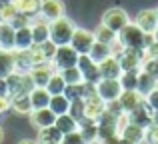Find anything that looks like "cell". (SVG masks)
<instances>
[{"label":"cell","instance_id":"1","mask_svg":"<svg viewBox=\"0 0 158 144\" xmlns=\"http://www.w3.org/2000/svg\"><path fill=\"white\" fill-rule=\"evenodd\" d=\"M74 30H76V26L66 16H60V18L52 20L50 22V42H54L56 46H68L70 40H72Z\"/></svg>","mask_w":158,"mask_h":144},{"label":"cell","instance_id":"2","mask_svg":"<svg viewBox=\"0 0 158 144\" xmlns=\"http://www.w3.org/2000/svg\"><path fill=\"white\" fill-rule=\"evenodd\" d=\"M118 42L124 48H128V50H144V46H146V34L134 22H128L118 32Z\"/></svg>","mask_w":158,"mask_h":144},{"label":"cell","instance_id":"3","mask_svg":"<svg viewBox=\"0 0 158 144\" xmlns=\"http://www.w3.org/2000/svg\"><path fill=\"white\" fill-rule=\"evenodd\" d=\"M56 70V66H54L52 60H46V62H40V64H34V66L28 70V74H30L32 82H34V86H38V88H46L48 80H50V76Z\"/></svg>","mask_w":158,"mask_h":144},{"label":"cell","instance_id":"4","mask_svg":"<svg viewBox=\"0 0 158 144\" xmlns=\"http://www.w3.org/2000/svg\"><path fill=\"white\" fill-rule=\"evenodd\" d=\"M96 94L106 102H114L122 94V84L120 80H112V78H102L100 82H96Z\"/></svg>","mask_w":158,"mask_h":144},{"label":"cell","instance_id":"5","mask_svg":"<svg viewBox=\"0 0 158 144\" xmlns=\"http://www.w3.org/2000/svg\"><path fill=\"white\" fill-rule=\"evenodd\" d=\"M8 80V90H10V96H18V94H30V90L34 88V82H32L30 74H20V72H12Z\"/></svg>","mask_w":158,"mask_h":144},{"label":"cell","instance_id":"6","mask_svg":"<svg viewBox=\"0 0 158 144\" xmlns=\"http://www.w3.org/2000/svg\"><path fill=\"white\" fill-rule=\"evenodd\" d=\"M128 22H130V18H128L126 10H122V8H108L104 14H102L100 24H104V26H108L110 30H114L116 34H118Z\"/></svg>","mask_w":158,"mask_h":144},{"label":"cell","instance_id":"7","mask_svg":"<svg viewBox=\"0 0 158 144\" xmlns=\"http://www.w3.org/2000/svg\"><path fill=\"white\" fill-rule=\"evenodd\" d=\"M78 56H80V54H78L70 44H68V46H58L52 62H54V66H56V70L60 72V70H64V68L76 66V64H78Z\"/></svg>","mask_w":158,"mask_h":144},{"label":"cell","instance_id":"8","mask_svg":"<svg viewBox=\"0 0 158 144\" xmlns=\"http://www.w3.org/2000/svg\"><path fill=\"white\" fill-rule=\"evenodd\" d=\"M78 68H80L82 72V78H84L86 84H96V82H100V70H98V64L94 62L92 58H90L88 54H80L78 56Z\"/></svg>","mask_w":158,"mask_h":144},{"label":"cell","instance_id":"9","mask_svg":"<svg viewBox=\"0 0 158 144\" xmlns=\"http://www.w3.org/2000/svg\"><path fill=\"white\" fill-rule=\"evenodd\" d=\"M94 42H96L94 32L84 30V28H76L74 34H72V40H70V46H72L78 54H88Z\"/></svg>","mask_w":158,"mask_h":144},{"label":"cell","instance_id":"10","mask_svg":"<svg viewBox=\"0 0 158 144\" xmlns=\"http://www.w3.org/2000/svg\"><path fill=\"white\" fill-rule=\"evenodd\" d=\"M104 112H106V102L98 94H90L84 98V118L98 122Z\"/></svg>","mask_w":158,"mask_h":144},{"label":"cell","instance_id":"11","mask_svg":"<svg viewBox=\"0 0 158 144\" xmlns=\"http://www.w3.org/2000/svg\"><path fill=\"white\" fill-rule=\"evenodd\" d=\"M30 32H32V44H42L50 40V22L46 18H32L30 20Z\"/></svg>","mask_w":158,"mask_h":144},{"label":"cell","instance_id":"12","mask_svg":"<svg viewBox=\"0 0 158 144\" xmlns=\"http://www.w3.org/2000/svg\"><path fill=\"white\" fill-rule=\"evenodd\" d=\"M144 58H146V56H144V50H128V48L118 56L122 72H126V70H140Z\"/></svg>","mask_w":158,"mask_h":144},{"label":"cell","instance_id":"13","mask_svg":"<svg viewBox=\"0 0 158 144\" xmlns=\"http://www.w3.org/2000/svg\"><path fill=\"white\" fill-rule=\"evenodd\" d=\"M134 24L144 32V34H154V30L158 28V14H156V10H152V8L140 10Z\"/></svg>","mask_w":158,"mask_h":144},{"label":"cell","instance_id":"14","mask_svg":"<svg viewBox=\"0 0 158 144\" xmlns=\"http://www.w3.org/2000/svg\"><path fill=\"white\" fill-rule=\"evenodd\" d=\"M142 102H144V96L138 90H122V94H120V98H118V104H120V108H122V112H128V114H130L132 110H136Z\"/></svg>","mask_w":158,"mask_h":144},{"label":"cell","instance_id":"15","mask_svg":"<svg viewBox=\"0 0 158 144\" xmlns=\"http://www.w3.org/2000/svg\"><path fill=\"white\" fill-rule=\"evenodd\" d=\"M30 122H32L34 128L42 130V128H48V126H54V122H56V114H54L50 108L32 110V112H30Z\"/></svg>","mask_w":158,"mask_h":144},{"label":"cell","instance_id":"16","mask_svg":"<svg viewBox=\"0 0 158 144\" xmlns=\"http://www.w3.org/2000/svg\"><path fill=\"white\" fill-rule=\"evenodd\" d=\"M40 16L46 18L48 22L64 16V4H62V0H42L40 2Z\"/></svg>","mask_w":158,"mask_h":144},{"label":"cell","instance_id":"17","mask_svg":"<svg viewBox=\"0 0 158 144\" xmlns=\"http://www.w3.org/2000/svg\"><path fill=\"white\" fill-rule=\"evenodd\" d=\"M152 114H154V110L148 106L146 98H144L142 104H140L136 110H132V112H130V122L142 126V128H148V126L152 124Z\"/></svg>","mask_w":158,"mask_h":144},{"label":"cell","instance_id":"18","mask_svg":"<svg viewBox=\"0 0 158 144\" xmlns=\"http://www.w3.org/2000/svg\"><path fill=\"white\" fill-rule=\"evenodd\" d=\"M98 70H100V78H112V80H118L122 76V66H120V60L116 56H108L104 62L98 64Z\"/></svg>","mask_w":158,"mask_h":144},{"label":"cell","instance_id":"19","mask_svg":"<svg viewBox=\"0 0 158 144\" xmlns=\"http://www.w3.org/2000/svg\"><path fill=\"white\" fill-rule=\"evenodd\" d=\"M30 102H32V110H40V108H48L50 106V92L46 88H34L30 90Z\"/></svg>","mask_w":158,"mask_h":144},{"label":"cell","instance_id":"20","mask_svg":"<svg viewBox=\"0 0 158 144\" xmlns=\"http://www.w3.org/2000/svg\"><path fill=\"white\" fill-rule=\"evenodd\" d=\"M14 36H16V30L12 28V24H6V22L0 24V50H14L16 48Z\"/></svg>","mask_w":158,"mask_h":144},{"label":"cell","instance_id":"21","mask_svg":"<svg viewBox=\"0 0 158 144\" xmlns=\"http://www.w3.org/2000/svg\"><path fill=\"white\" fill-rule=\"evenodd\" d=\"M120 138H124V140L130 142V144H138V142H142L144 138H146V128H142V126L130 122V124L124 128V132L120 134Z\"/></svg>","mask_w":158,"mask_h":144},{"label":"cell","instance_id":"22","mask_svg":"<svg viewBox=\"0 0 158 144\" xmlns=\"http://www.w3.org/2000/svg\"><path fill=\"white\" fill-rule=\"evenodd\" d=\"M40 2L42 0H12L14 8L18 10V14H24V16H36L40 14Z\"/></svg>","mask_w":158,"mask_h":144},{"label":"cell","instance_id":"23","mask_svg":"<svg viewBox=\"0 0 158 144\" xmlns=\"http://www.w3.org/2000/svg\"><path fill=\"white\" fill-rule=\"evenodd\" d=\"M64 134L56 128V126H48V128L38 130V144H60Z\"/></svg>","mask_w":158,"mask_h":144},{"label":"cell","instance_id":"24","mask_svg":"<svg viewBox=\"0 0 158 144\" xmlns=\"http://www.w3.org/2000/svg\"><path fill=\"white\" fill-rule=\"evenodd\" d=\"M12 72H16L12 50H0V78H8Z\"/></svg>","mask_w":158,"mask_h":144},{"label":"cell","instance_id":"25","mask_svg":"<svg viewBox=\"0 0 158 144\" xmlns=\"http://www.w3.org/2000/svg\"><path fill=\"white\" fill-rule=\"evenodd\" d=\"M156 86H158V80H156V78H152L150 74H146V72H142V70L138 72V86H136V90H138L144 98H146L148 94L156 88Z\"/></svg>","mask_w":158,"mask_h":144},{"label":"cell","instance_id":"26","mask_svg":"<svg viewBox=\"0 0 158 144\" xmlns=\"http://www.w3.org/2000/svg\"><path fill=\"white\" fill-rule=\"evenodd\" d=\"M12 98V106L16 114H30L32 112V102H30V94H18V96H10Z\"/></svg>","mask_w":158,"mask_h":144},{"label":"cell","instance_id":"27","mask_svg":"<svg viewBox=\"0 0 158 144\" xmlns=\"http://www.w3.org/2000/svg\"><path fill=\"white\" fill-rule=\"evenodd\" d=\"M54 126H56L62 134H70V132H76L78 130V120L72 118L70 114H60V116H56Z\"/></svg>","mask_w":158,"mask_h":144},{"label":"cell","instance_id":"28","mask_svg":"<svg viewBox=\"0 0 158 144\" xmlns=\"http://www.w3.org/2000/svg\"><path fill=\"white\" fill-rule=\"evenodd\" d=\"M14 44H16L14 50H28V48L32 46V32H30V26H24V28H18V30H16Z\"/></svg>","mask_w":158,"mask_h":144},{"label":"cell","instance_id":"29","mask_svg":"<svg viewBox=\"0 0 158 144\" xmlns=\"http://www.w3.org/2000/svg\"><path fill=\"white\" fill-rule=\"evenodd\" d=\"M88 56H90V58H92L96 64H100V62H104L108 56H112V50H110V46H108V44L94 42L92 48H90V52H88Z\"/></svg>","mask_w":158,"mask_h":144},{"label":"cell","instance_id":"30","mask_svg":"<svg viewBox=\"0 0 158 144\" xmlns=\"http://www.w3.org/2000/svg\"><path fill=\"white\" fill-rule=\"evenodd\" d=\"M48 108H50L56 116H60V114H68L70 100L64 96V94H56V96H50V106H48Z\"/></svg>","mask_w":158,"mask_h":144},{"label":"cell","instance_id":"31","mask_svg":"<svg viewBox=\"0 0 158 144\" xmlns=\"http://www.w3.org/2000/svg\"><path fill=\"white\" fill-rule=\"evenodd\" d=\"M94 38H96V42H102V44H114L116 40H118V34H116L114 30H110L108 26H104V24H100V26L94 30Z\"/></svg>","mask_w":158,"mask_h":144},{"label":"cell","instance_id":"32","mask_svg":"<svg viewBox=\"0 0 158 144\" xmlns=\"http://www.w3.org/2000/svg\"><path fill=\"white\" fill-rule=\"evenodd\" d=\"M64 88H66V82L62 78V74L54 72L50 76V80H48V84H46V90L50 92V96H56V94H64Z\"/></svg>","mask_w":158,"mask_h":144},{"label":"cell","instance_id":"33","mask_svg":"<svg viewBox=\"0 0 158 144\" xmlns=\"http://www.w3.org/2000/svg\"><path fill=\"white\" fill-rule=\"evenodd\" d=\"M138 72L140 70H126V72H122V76L118 78L120 84H122V90H136V86H138Z\"/></svg>","mask_w":158,"mask_h":144},{"label":"cell","instance_id":"34","mask_svg":"<svg viewBox=\"0 0 158 144\" xmlns=\"http://www.w3.org/2000/svg\"><path fill=\"white\" fill-rule=\"evenodd\" d=\"M62 78H64L66 84H82L84 82V78H82V72L78 66H70V68H64V70H60Z\"/></svg>","mask_w":158,"mask_h":144},{"label":"cell","instance_id":"35","mask_svg":"<svg viewBox=\"0 0 158 144\" xmlns=\"http://www.w3.org/2000/svg\"><path fill=\"white\" fill-rule=\"evenodd\" d=\"M16 14H18V10L14 8V4H2V6H0V24L2 22L10 24L12 20L16 18Z\"/></svg>","mask_w":158,"mask_h":144},{"label":"cell","instance_id":"36","mask_svg":"<svg viewBox=\"0 0 158 144\" xmlns=\"http://www.w3.org/2000/svg\"><path fill=\"white\" fill-rule=\"evenodd\" d=\"M68 114H70L72 118H76L78 122H80L82 118H84V98L70 102V110H68Z\"/></svg>","mask_w":158,"mask_h":144},{"label":"cell","instance_id":"37","mask_svg":"<svg viewBox=\"0 0 158 144\" xmlns=\"http://www.w3.org/2000/svg\"><path fill=\"white\" fill-rule=\"evenodd\" d=\"M140 70L146 72V74H150L152 78H156V80H158V60L156 58H144Z\"/></svg>","mask_w":158,"mask_h":144},{"label":"cell","instance_id":"38","mask_svg":"<svg viewBox=\"0 0 158 144\" xmlns=\"http://www.w3.org/2000/svg\"><path fill=\"white\" fill-rule=\"evenodd\" d=\"M60 144H88L84 140V136H82L80 132H70V134H64V136H62V142Z\"/></svg>","mask_w":158,"mask_h":144},{"label":"cell","instance_id":"39","mask_svg":"<svg viewBox=\"0 0 158 144\" xmlns=\"http://www.w3.org/2000/svg\"><path fill=\"white\" fill-rule=\"evenodd\" d=\"M30 16H24V14H16V18L12 20V28H14V30H18V28H24V26H30Z\"/></svg>","mask_w":158,"mask_h":144},{"label":"cell","instance_id":"40","mask_svg":"<svg viewBox=\"0 0 158 144\" xmlns=\"http://www.w3.org/2000/svg\"><path fill=\"white\" fill-rule=\"evenodd\" d=\"M146 140L150 144H158V124H154V122L146 128Z\"/></svg>","mask_w":158,"mask_h":144},{"label":"cell","instance_id":"41","mask_svg":"<svg viewBox=\"0 0 158 144\" xmlns=\"http://www.w3.org/2000/svg\"><path fill=\"white\" fill-rule=\"evenodd\" d=\"M144 56H146V58H156L158 60V42L156 40L150 42L146 48H144Z\"/></svg>","mask_w":158,"mask_h":144},{"label":"cell","instance_id":"42","mask_svg":"<svg viewBox=\"0 0 158 144\" xmlns=\"http://www.w3.org/2000/svg\"><path fill=\"white\" fill-rule=\"evenodd\" d=\"M146 102H148V106H150L152 110H158V86L146 96Z\"/></svg>","mask_w":158,"mask_h":144},{"label":"cell","instance_id":"43","mask_svg":"<svg viewBox=\"0 0 158 144\" xmlns=\"http://www.w3.org/2000/svg\"><path fill=\"white\" fill-rule=\"evenodd\" d=\"M12 106V98L10 96H0V114L6 112V110H10Z\"/></svg>","mask_w":158,"mask_h":144},{"label":"cell","instance_id":"44","mask_svg":"<svg viewBox=\"0 0 158 144\" xmlns=\"http://www.w3.org/2000/svg\"><path fill=\"white\" fill-rule=\"evenodd\" d=\"M0 96H10V90H8V80H6V78H0Z\"/></svg>","mask_w":158,"mask_h":144},{"label":"cell","instance_id":"45","mask_svg":"<svg viewBox=\"0 0 158 144\" xmlns=\"http://www.w3.org/2000/svg\"><path fill=\"white\" fill-rule=\"evenodd\" d=\"M18 144H38V140H30V138H24V140H20Z\"/></svg>","mask_w":158,"mask_h":144},{"label":"cell","instance_id":"46","mask_svg":"<svg viewBox=\"0 0 158 144\" xmlns=\"http://www.w3.org/2000/svg\"><path fill=\"white\" fill-rule=\"evenodd\" d=\"M152 122L158 124V110H154V114H152Z\"/></svg>","mask_w":158,"mask_h":144},{"label":"cell","instance_id":"47","mask_svg":"<svg viewBox=\"0 0 158 144\" xmlns=\"http://www.w3.org/2000/svg\"><path fill=\"white\" fill-rule=\"evenodd\" d=\"M2 4H12V0H0V6H2Z\"/></svg>","mask_w":158,"mask_h":144},{"label":"cell","instance_id":"48","mask_svg":"<svg viewBox=\"0 0 158 144\" xmlns=\"http://www.w3.org/2000/svg\"><path fill=\"white\" fill-rule=\"evenodd\" d=\"M152 36H154V40H156V42H158V28H156V30H154V34H152Z\"/></svg>","mask_w":158,"mask_h":144},{"label":"cell","instance_id":"49","mask_svg":"<svg viewBox=\"0 0 158 144\" xmlns=\"http://www.w3.org/2000/svg\"><path fill=\"white\" fill-rule=\"evenodd\" d=\"M4 140V132H2V128H0V142Z\"/></svg>","mask_w":158,"mask_h":144},{"label":"cell","instance_id":"50","mask_svg":"<svg viewBox=\"0 0 158 144\" xmlns=\"http://www.w3.org/2000/svg\"><path fill=\"white\" fill-rule=\"evenodd\" d=\"M156 14H158V8H156Z\"/></svg>","mask_w":158,"mask_h":144}]
</instances>
